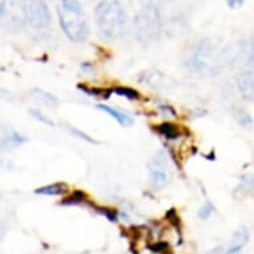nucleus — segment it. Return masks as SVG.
Returning <instances> with one entry per match:
<instances>
[{"mask_svg":"<svg viewBox=\"0 0 254 254\" xmlns=\"http://www.w3.org/2000/svg\"><path fill=\"white\" fill-rule=\"evenodd\" d=\"M212 213H213L212 204L206 202V204L201 206L200 212H198V216H200V218H202V220H206V218H209V217L212 216Z\"/></svg>","mask_w":254,"mask_h":254,"instance_id":"21","label":"nucleus"},{"mask_svg":"<svg viewBox=\"0 0 254 254\" xmlns=\"http://www.w3.org/2000/svg\"><path fill=\"white\" fill-rule=\"evenodd\" d=\"M246 65L252 69H254V38L252 40L248 50V55H246Z\"/></svg>","mask_w":254,"mask_h":254,"instance_id":"20","label":"nucleus"},{"mask_svg":"<svg viewBox=\"0 0 254 254\" xmlns=\"http://www.w3.org/2000/svg\"><path fill=\"white\" fill-rule=\"evenodd\" d=\"M32 97L35 100L40 103V104L46 105V107H52V108H56L59 104V99L54 95H51L48 92L43 91V89H34L32 91Z\"/></svg>","mask_w":254,"mask_h":254,"instance_id":"10","label":"nucleus"},{"mask_svg":"<svg viewBox=\"0 0 254 254\" xmlns=\"http://www.w3.org/2000/svg\"><path fill=\"white\" fill-rule=\"evenodd\" d=\"M28 141V138L23 136V134L17 133V132H12V133L9 134L8 137H7V144H4V148L5 146H17V145H21V144H24V142Z\"/></svg>","mask_w":254,"mask_h":254,"instance_id":"15","label":"nucleus"},{"mask_svg":"<svg viewBox=\"0 0 254 254\" xmlns=\"http://www.w3.org/2000/svg\"><path fill=\"white\" fill-rule=\"evenodd\" d=\"M248 241H249V230L246 229L245 226H240L233 233L229 249L242 250V248L248 244Z\"/></svg>","mask_w":254,"mask_h":254,"instance_id":"9","label":"nucleus"},{"mask_svg":"<svg viewBox=\"0 0 254 254\" xmlns=\"http://www.w3.org/2000/svg\"><path fill=\"white\" fill-rule=\"evenodd\" d=\"M238 89L248 100H254V69L242 73L238 77Z\"/></svg>","mask_w":254,"mask_h":254,"instance_id":"6","label":"nucleus"},{"mask_svg":"<svg viewBox=\"0 0 254 254\" xmlns=\"http://www.w3.org/2000/svg\"><path fill=\"white\" fill-rule=\"evenodd\" d=\"M58 17L62 31L71 42L83 43L89 36V23L79 0H60Z\"/></svg>","mask_w":254,"mask_h":254,"instance_id":"1","label":"nucleus"},{"mask_svg":"<svg viewBox=\"0 0 254 254\" xmlns=\"http://www.w3.org/2000/svg\"><path fill=\"white\" fill-rule=\"evenodd\" d=\"M234 119L237 120V123L241 127H250L253 124V119L250 117V115L246 112L244 108H236L234 109Z\"/></svg>","mask_w":254,"mask_h":254,"instance_id":"12","label":"nucleus"},{"mask_svg":"<svg viewBox=\"0 0 254 254\" xmlns=\"http://www.w3.org/2000/svg\"><path fill=\"white\" fill-rule=\"evenodd\" d=\"M68 190L67 184L64 183H54L46 187L38 188L35 193L36 194H42V196H62Z\"/></svg>","mask_w":254,"mask_h":254,"instance_id":"8","label":"nucleus"},{"mask_svg":"<svg viewBox=\"0 0 254 254\" xmlns=\"http://www.w3.org/2000/svg\"><path fill=\"white\" fill-rule=\"evenodd\" d=\"M160 109H161V112H163L164 115H171V116H175L176 115L175 109L172 108V107H169V105H163Z\"/></svg>","mask_w":254,"mask_h":254,"instance_id":"23","label":"nucleus"},{"mask_svg":"<svg viewBox=\"0 0 254 254\" xmlns=\"http://www.w3.org/2000/svg\"><path fill=\"white\" fill-rule=\"evenodd\" d=\"M157 132L168 140H176L180 136L179 127L172 123H163L157 127Z\"/></svg>","mask_w":254,"mask_h":254,"instance_id":"11","label":"nucleus"},{"mask_svg":"<svg viewBox=\"0 0 254 254\" xmlns=\"http://www.w3.org/2000/svg\"><path fill=\"white\" fill-rule=\"evenodd\" d=\"M97 28L103 38L117 39L124 32L127 13L120 0H100L95 8Z\"/></svg>","mask_w":254,"mask_h":254,"instance_id":"2","label":"nucleus"},{"mask_svg":"<svg viewBox=\"0 0 254 254\" xmlns=\"http://www.w3.org/2000/svg\"><path fill=\"white\" fill-rule=\"evenodd\" d=\"M244 1H245V0H226V4L229 5L230 8L236 9L240 8V7L244 4Z\"/></svg>","mask_w":254,"mask_h":254,"instance_id":"22","label":"nucleus"},{"mask_svg":"<svg viewBox=\"0 0 254 254\" xmlns=\"http://www.w3.org/2000/svg\"><path fill=\"white\" fill-rule=\"evenodd\" d=\"M225 254H241V250H234V249H228Z\"/></svg>","mask_w":254,"mask_h":254,"instance_id":"24","label":"nucleus"},{"mask_svg":"<svg viewBox=\"0 0 254 254\" xmlns=\"http://www.w3.org/2000/svg\"><path fill=\"white\" fill-rule=\"evenodd\" d=\"M95 209H96L97 213H100V214L105 216L109 221H112V222H116L117 221L116 210H113V209H109V208H103V206H95Z\"/></svg>","mask_w":254,"mask_h":254,"instance_id":"18","label":"nucleus"},{"mask_svg":"<svg viewBox=\"0 0 254 254\" xmlns=\"http://www.w3.org/2000/svg\"><path fill=\"white\" fill-rule=\"evenodd\" d=\"M29 113H31V116L34 117L35 120L40 121L42 124L48 125V127H55V123L51 120V117H48L47 115H44L42 111H39V109H35V108H31L29 109Z\"/></svg>","mask_w":254,"mask_h":254,"instance_id":"16","label":"nucleus"},{"mask_svg":"<svg viewBox=\"0 0 254 254\" xmlns=\"http://www.w3.org/2000/svg\"><path fill=\"white\" fill-rule=\"evenodd\" d=\"M237 192H254V175H248L244 179H241L240 185L237 187Z\"/></svg>","mask_w":254,"mask_h":254,"instance_id":"14","label":"nucleus"},{"mask_svg":"<svg viewBox=\"0 0 254 254\" xmlns=\"http://www.w3.org/2000/svg\"><path fill=\"white\" fill-rule=\"evenodd\" d=\"M134 28L138 40L144 43L156 40L161 31V16L157 5L153 3L144 5L134 17Z\"/></svg>","mask_w":254,"mask_h":254,"instance_id":"3","label":"nucleus"},{"mask_svg":"<svg viewBox=\"0 0 254 254\" xmlns=\"http://www.w3.org/2000/svg\"><path fill=\"white\" fill-rule=\"evenodd\" d=\"M113 93L117 95V96L120 97H125V99H129V100H137L138 97V92L132 89V88L128 87H116L113 88Z\"/></svg>","mask_w":254,"mask_h":254,"instance_id":"13","label":"nucleus"},{"mask_svg":"<svg viewBox=\"0 0 254 254\" xmlns=\"http://www.w3.org/2000/svg\"><path fill=\"white\" fill-rule=\"evenodd\" d=\"M85 200V194L83 192H80V190H76L73 192L69 197L67 198H64L62 204L64 205H75V204H80V202H83Z\"/></svg>","mask_w":254,"mask_h":254,"instance_id":"17","label":"nucleus"},{"mask_svg":"<svg viewBox=\"0 0 254 254\" xmlns=\"http://www.w3.org/2000/svg\"><path fill=\"white\" fill-rule=\"evenodd\" d=\"M67 128H68V130H69V132H71L72 134H75L76 137L83 138V140H85V141H88V142H91V144H97L96 140H93V138L89 137V136H88V134L83 133V132H81V130L76 129V128H71V127H67Z\"/></svg>","mask_w":254,"mask_h":254,"instance_id":"19","label":"nucleus"},{"mask_svg":"<svg viewBox=\"0 0 254 254\" xmlns=\"http://www.w3.org/2000/svg\"><path fill=\"white\" fill-rule=\"evenodd\" d=\"M167 168V157H165L164 152H158L149 161L150 183L156 189H163L169 183Z\"/></svg>","mask_w":254,"mask_h":254,"instance_id":"5","label":"nucleus"},{"mask_svg":"<svg viewBox=\"0 0 254 254\" xmlns=\"http://www.w3.org/2000/svg\"><path fill=\"white\" fill-rule=\"evenodd\" d=\"M24 20L34 28H44L51 23V12L44 0H21Z\"/></svg>","mask_w":254,"mask_h":254,"instance_id":"4","label":"nucleus"},{"mask_svg":"<svg viewBox=\"0 0 254 254\" xmlns=\"http://www.w3.org/2000/svg\"><path fill=\"white\" fill-rule=\"evenodd\" d=\"M96 108L99 109V111H101V112L109 115V116L112 117V119H115V120H116L120 125H123V127H130V125L133 124V119H132V116H129L128 113L121 112L119 109H115L112 108V107H109V105L105 104H97Z\"/></svg>","mask_w":254,"mask_h":254,"instance_id":"7","label":"nucleus"}]
</instances>
